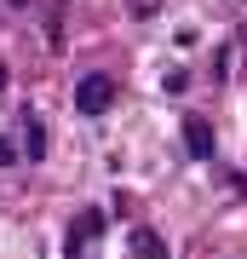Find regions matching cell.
I'll return each instance as SVG.
<instances>
[{"mask_svg":"<svg viewBox=\"0 0 247 259\" xmlns=\"http://www.w3.org/2000/svg\"><path fill=\"white\" fill-rule=\"evenodd\" d=\"M115 104V81L110 75H81V81H75V110L81 115H104Z\"/></svg>","mask_w":247,"mask_h":259,"instance_id":"cell-1","label":"cell"},{"mask_svg":"<svg viewBox=\"0 0 247 259\" xmlns=\"http://www.w3.org/2000/svg\"><path fill=\"white\" fill-rule=\"evenodd\" d=\"M127 253L132 259H167V242L150 231V225H132V236H127Z\"/></svg>","mask_w":247,"mask_h":259,"instance_id":"cell-2","label":"cell"},{"mask_svg":"<svg viewBox=\"0 0 247 259\" xmlns=\"http://www.w3.org/2000/svg\"><path fill=\"white\" fill-rule=\"evenodd\" d=\"M184 144H190V156H213V127H207V121H184Z\"/></svg>","mask_w":247,"mask_h":259,"instance_id":"cell-3","label":"cell"},{"mask_svg":"<svg viewBox=\"0 0 247 259\" xmlns=\"http://www.w3.org/2000/svg\"><path fill=\"white\" fill-rule=\"evenodd\" d=\"M29 156H46V127L29 115Z\"/></svg>","mask_w":247,"mask_h":259,"instance_id":"cell-4","label":"cell"},{"mask_svg":"<svg viewBox=\"0 0 247 259\" xmlns=\"http://www.w3.org/2000/svg\"><path fill=\"white\" fill-rule=\"evenodd\" d=\"M127 6H132V18H156V12H161V0H127Z\"/></svg>","mask_w":247,"mask_h":259,"instance_id":"cell-5","label":"cell"},{"mask_svg":"<svg viewBox=\"0 0 247 259\" xmlns=\"http://www.w3.org/2000/svg\"><path fill=\"white\" fill-rule=\"evenodd\" d=\"M12 156H18V150H12V144H6V139H0V167H6V161H12Z\"/></svg>","mask_w":247,"mask_h":259,"instance_id":"cell-6","label":"cell"},{"mask_svg":"<svg viewBox=\"0 0 247 259\" xmlns=\"http://www.w3.org/2000/svg\"><path fill=\"white\" fill-rule=\"evenodd\" d=\"M6 6H18V12H23V6H29V0H6Z\"/></svg>","mask_w":247,"mask_h":259,"instance_id":"cell-7","label":"cell"}]
</instances>
